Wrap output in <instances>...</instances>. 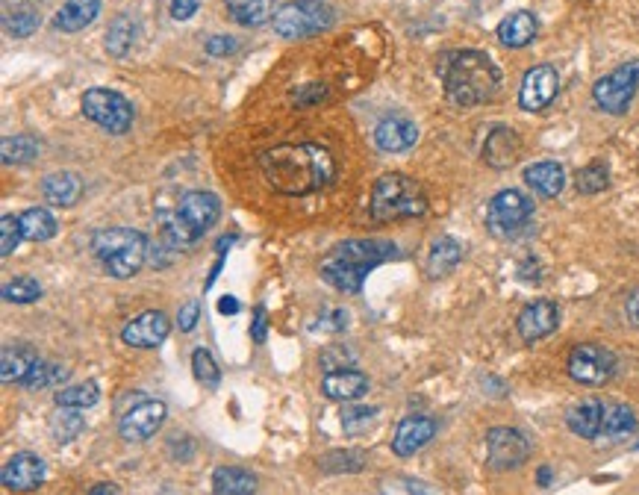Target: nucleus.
I'll list each match as a JSON object with an SVG mask.
<instances>
[{"mask_svg": "<svg viewBox=\"0 0 639 495\" xmlns=\"http://www.w3.org/2000/svg\"><path fill=\"white\" fill-rule=\"evenodd\" d=\"M260 171L266 183L289 198H304L327 189L336 180V160L324 145H277L260 154Z\"/></svg>", "mask_w": 639, "mask_h": 495, "instance_id": "obj_1", "label": "nucleus"}, {"mask_svg": "<svg viewBox=\"0 0 639 495\" xmlns=\"http://www.w3.org/2000/svg\"><path fill=\"white\" fill-rule=\"evenodd\" d=\"M436 74L442 80L445 98L463 110H472V107L492 101L495 92L501 89V68L495 65V59L483 51H472V48L448 51L439 56Z\"/></svg>", "mask_w": 639, "mask_h": 495, "instance_id": "obj_2", "label": "nucleus"}, {"mask_svg": "<svg viewBox=\"0 0 639 495\" xmlns=\"http://www.w3.org/2000/svg\"><path fill=\"white\" fill-rule=\"evenodd\" d=\"M398 257V245L395 242H383V239H345L339 245H333L324 257H321L319 272L321 277L345 292V295H357L366 283V277L372 275L377 266L389 263Z\"/></svg>", "mask_w": 639, "mask_h": 495, "instance_id": "obj_3", "label": "nucleus"}, {"mask_svg": "<svg viewBox=\"0 0 639 495\" xmlns=\"http://www.w3.org/2000/svg\"><path fill=\"white\" fill-rule=\"evenodd\" d=\"M221 216V201L215 192L204 189H192L180 198V204L171 213H162V242L177 251V248H189L192 242H198L207 230H213V224Z\"/></svg>", "mask_w": 639, "mask_h": 495, "instance_id": "obj_4", "label": "nucleus"}, {"mask_svg": "<svg viewBox=\"0 0 639 495\" xmlns=\"http://www.w3.org/2000/svg\"><path fill=\"white\" fill-rule=\"evenodd\" d=\"M148 251H151L148 236L133 227H107L92 236V254L101 260L107 275L118 280L139 275L142 266L148 263Z\"/></svg>", "mask_w": 639, "mask_h": 495, "instance_id": "obj_5", "label": "nucleus"}, {"mask_svg": "<svg viewBox=\"0 0 639 495\" xmlns=\"http://www.w3.org/2000/svg\"><path fill=\"white\" fill-rule=\"evenodd\" d=\"M369 210H372V219L383 221V224L386 221L419 219V216H425L427 195L413 177L392 171V174L377 177Z\"/></svg>", "mask_w": 639, "mask_h": 495, "instance_id": "obj_6", "label": "nucleus"}, {"mask_svg": "<svg viewBox=\"0 0 639 495\" xmlns=\"http://www.w3.org/2000/svg\"><path fill=\"white\" fill-rule=\"evenodd\" d=\"M336 12L324 0H289L274 15V30L283 39H310L330 30Z\"/></svg>", "mask_w": 639, "mask_h": 495, "instance_id": "obj_7", "label": "nucleus"}, {"mask_svg": "<svg viewBox=\"0 0 639 495\" xmlns=\"http://www.w3.org/2000/svg\"><path fill=\"white\" fill-rule=\"evenodd\" d=\"M80 110L89 121L104 127L112 136H124L133 127V107L124 95L112 89H86Z\"/></svg>", "mask_w": 639, "mask_h": 495, "instance_id": "obj_8", "label": "nucleus"}, {"mask_svg": "<svg viewBox=\"0 0 639 495\" xmlns=\"http://www.w3.org/2000/svg\"><path fill=\"white\" fill-rule=\"evenodd\" d=\"M639 89V59H631L625 65H619L616 71H610L607 77H601L592 86V98L598 104V110L610 112V115H622L628 112L634 95Z\"/></svg>", "mask_w": 639, "mask_h": 495, "instance_id": "obj_9", "label": "nucleus"}, {"mask_svg": "<svg viewBox=\"0 0 639 495\" xmlns=\"http://www.w3.org/2000/svg\"><path fill=\"white\" fill-rule=\"evenodd\" d=\"M566 369H569L572 381H578V384L601 386L616 375V354L598 342H584V345L572 348Z\"/></svg>", "mask_w": 639, "mask_h": 495, "instance_id": "obj_10", "label": "nucleus"}, {"mask_svg": "<svg viewBox=\"0 0 639 495\" xmlns=\"http://www.w3.org/2000/svg\"><path fill=\"white\" fill-rule=\"evenodd\" d=\"M533 216V201L525 198L522 192L516 189H504L498 192L492 201H489V210H486V224L495 236H513L519 233Z\"/></svg>", "mask_w": 639, "mask_h": 495, "instance_id": "obj_11", "label": "nucleus"}, {"mask_svg": "<svg viewBox=\"0 0 639 495\" xmlns=\"http://www.w3.org/2000/svg\"><path fill=\"white\" fill-rule=\"evenodd\" d=\"M486 454L492 469L510 472L525 466V460L531 457V440L516 428H492L486 434Z\"/></svg>", "mask_w": 639, "mask_h": 495, "instance_id": "obj_12", "label": "nucleus"}, {"mask_svg": "<svg viewBox=\"0 0 639 495\" xmlns=\"http://www.w3.org/2000/svg\"><path fill=\"white\" fill-rule=\"evenodd\" d=\"M165 416H168V407L162 401H157V398L139 401L136 407H130L121 416L118 434H121L124 442H148L162 428Z\"/></svg>", "mask_w": 639, "mask_h": 495, "instance_id": "obj_13", "label": "nucleus"}, {"mask_svg": "<svg viewBox=\"0 0 639 495\" xmlns=\"http://www.w3.org/2000/svg\"><path fill=\"white\" fill-rule=\"evenodd\" d=\"M0 481L6 490L12 493H30L39 490L45 484V460L33 451H18L12 454L3 469H0Z\"/></svg>", "mask_w": 639, "mask_h": 495, "instance_id": "obj_14", "label": "nucleus"}, {"mask_svg": "<svg viewBox=\"0 0 639 495\" xmlns=\"http://www.w3.org/2000/svg\"><path fill=\"white\" fill-rule=\"evenodd\" d=\"M557 89H560L557 68L554 65H533L531 71L525 74V80H522L519 107L528 112L545 110L557 98Z\"/></svg>", "mask_w": 639, "mask_h": 495, "instance_id": "obj_15", "label": "nucleus"}, {"mask_svg": "<svg viewBox=\"0 0 639 495\" xmlns=\"http://www.w3.org/2000/svg\"><path fill=\"white\" fill-rule=\"evenodd\" d=\"M171 322L162 310H145L121 328V339L130 348H157L168 339Z\"/></svg>", "mask_w": 639, "mask_h": 495, "instance_id": "obj_16", "label": "nucleus"}, {"mask_svg": "<svg viewBox=\"0 0 639 495\" xmlns=\"http://www.w3.org/2000/svg\"><path fill=\"white\" fill-rule=\"evenodd\" d=\"M557 325H560V310H557L554 301H545V298L528 304V307L519 313V322H516L519 336H522L525 342H531V345L533 342H539V339H545L548 333H554Z\"/></svg>", "mask_w": 639, "mask_h": 495, "instance_id": "obj_17", "label": "nucleus"}, {"mask_svg": "<svg viewBox=\"0 0 639 495\" xmlns=\"http://www.w3.org/2000/svg\"><path fill=\"white\" fill-rule=\"evenodd\" d=\"M416 142H419V127H416L410 118L392 115V118H383V121L374 127V145H377L380 151H386V154L410 151Z\"/></svg>", "mask_w": 639, "mask_h": 495, "instance_id": "obj_18", "label": "nucleus"}, {"mask_svg": "<svg viewBox=\"0 0 639 495\" xmlns=\"http://www.w3.org/2000/svg\"><path fill=\"white\" fill-rule=\"evenodd\" d=\"M436 437V422L430 416H407L392 437V451L398 457H410L416 451H422L427 442Z\"/></svg>", "mask_w": 639, "mask_h": 495, "instance_id": "obj_19", "label": "nucleus"}, {"mask_svg": "<svg viewBox=\"0 0 639 495\" xmlns=\"http://www.w3.org/2000/svg\"><path fill=\"white\" fill-rule=\"evenodd\" d=\"M39 360L42 357L27 342H9V345H3V354H0V381L3 384H24V378L33 372V366Z\"/></svg>", "mask_w": 639, "mask_h": 495, "instance_id": "obj_20", "label": "nucleus"}, {"mask_svg": "<svg viewBox=\"0 0 639 495\" xmlns=\"http://www.w3.org/2000/svg\"><path fill=\"white\" fill-rule=\"evenodd\" d=\"M321 392L330 401H357L369 392V378L357 369H339V372H327L321 378Z\"/></svg>", "mask_w": 639, "mask_h": 495, "instance_id": "obj_21", "label": "nucleus"}, {"mask_svg": "<svg viewBox=\"0 0 639 495\" xmlns=\"http://www.w3.org/2000/svg\"><path fill=\"white\" fill-rule=\"evenodd\" d=\"M519 154H522V139L510 127H495L486 136L483 160L492 165V168H510V165L519 160Z\"/></svg>", "mask_w": 639, "mask_h": 495, "instance_id": "obj_22", "label": "nucleus"}, {"mask_svg": "<svg viewBox=\"0 0 639 495\" xmlns=\"http://www.w3.org/2000/svg\"><path fill=\"white\" fill-rule=\"evenodd\" d=\"M101 15V0H65L54 15V27L62 33H80Z\"/></svg>", "mask_w": 639, "mask_h": 495, "instance_id": "obj_23", "label": "nucleus"}, {"mask_svg": "<svg viewBox=\"0 0 639 495\" xmlns=\"http://www.w3.org/2000/svg\"><path fill=\"white\" fill-rule=\"evenodd\" d=\"M601 422H604V401L598 398H589V401H581L569 410L566 416V425L575 437L581 440H595L601 437Z\"/></svg>", "mask_w": 639, "mask_h": 495, "instance_id": "obj_24", "label": "nucleus"}, {"mask_svg": "<svg viewBox=\"0 0 639 495\" xmlns=\"http://www.w3.org/2000/svg\"><path fill=\"white\" fill-rule=\"evenodd\" d=\"M42 195L54 207H74L80 201V195H83V180L74 171H56V174L45 177Z\"/></svg>", "mask_w": 639, "mask_h": 495, "instance_id": "obj_25", "label": "nucleus"}, {"mask_svg": "<svg viewBox=\"0 0 639 495\" xmlns=\"http://www.w3.org/2000/svg\"><path fill=\"white\" fill-rule=\"evenodd\" d=\"M525 183L539 198H557L566 186V171L560 163L542 160V163H533L525 168Z\"/></svg>", "mask_w": 639, "mask_h": 495, "instance_id": "obj_26", "label": "nucleus"}, {"mask_svg": "<svg viewBox=\"0 0 639 495\" xmlns=\"http://www.w3.org/2000/svg\"><path fill=\"white\" fill-rule=\"evenodd\" d=\"M539 33V21L533 18V12H513L498 24V42L504 48H525L531 45Z\"/></svg>", "mask_w": 639, "mask_h": 495, "instance_id": "obj_27", "label": "nucleus"}, {"mask_svg": "<svg viewBox=\"0 0 639 495\" xmlns=\"http://www.w3.org/2000/svg\"><path fill=\"white\" fill-rule=\"evenodd\" d=\"M463 260V245L454 239V236H442L430 245V254H427V275L430 277H442L448 272H454Z\"/></svg>", "mask_w": 639, "mask_h": 495, "instance_id": "obj_28", "label": "nucleus"}, {"mask_svg": "<svg viewBox=\"0 0 639 495\" xmlns=\"http://www.w3.org/2000/svg\"><path fill=\"white\" fill-rule=\"evenodd\" d=\"M224 9L239 27H260L277 15L274 0H224Z\"/></svg>", "mask_w": 639, "mask_h": 495, "instance_id": "obj_29", "label": "nucleus"}, {"mask_svg": "<svg viewBox=\"0 0 639 495\" xmlns=\"http://www.w3.org/2000/svg\"><path fill=\"white\" fill-rule=\"evenodd\" d=\"M215 495H254L257 493V478L242 469V466H218L213 472Z\"/></svg>", "mask_w": 639, "mask_h": 495, "instance_id": "obj_30", "label": "nucleus"}, {"mask_svg": "<svg viewBox=\"0 0 639 495\" xmlns=\"http://www.w3.org/2000/svg\"><path fill=\"white\" fill-rule=\"evenodd\" d=\"M136 36H139V21H136L130 12H121V15L109 24L107 30V42H104V45H107L109 56L124 59V56L133 51Z\"/></svg>", "mask_w": 639, "mask_h": 495, "instance_id": "obj_31", "label": "nucleus"}, {"mask_svg": "<svg viewBox=\"0 0 639 495\" xmlns=\"http://www.w3.org/2000/svg\"><path fill=\"white\" fill-rule=\"evenodd\" d=\"M637 431V413L628 404H604V422H601V437L610 442L625 440Z\"/></svg>", "mask_w": 639, "mask_h": 495, "instance_id": "obj_32", "label": "nucleus"}, {"mask_svg": "<svg viewBox=\"0 0 639 495\" xmlns=\"http://www.w3.org/2000/svg\"><path fill=\"white\" fill-rule=\"evenodd\" d=\"M48 428H51V437H54L56 445H68V442L77 440V437L86 431V419H83V413L74 410V407H56V413L51 416Z\"/></svg>", "mask_w": 639, "mask_h": 495, "instance_id": "obj_33", "label": "nucleus"}, {"mask_svg": "<svg viewBox=\"0 0 639 495\" xmlns=\"http://www.w3.org/2000/svg\"><path fill=\"white\" fill-rule=\"evenodd\" d=\"M21 236L27 239V242H48V239H54L56 236V219L45 210V207H30V210H24L21 216Z\"/></svg>", "mask_w": 639, "mask_h": 495, "instance_id": "obj_34", "label": "nucleus"}, {"mask_svg": "<svg viewBox=\"0 0 639 495\" xmlns=\"http://www.w3.org/2000/svg\"><path fill=\"white\" fill-rule=\"evenodd\" d=\"M39 151H42V145H39L36 136L18 133V136H6V139H3V145H0V160H3V165L33 163V160L39 157Z\"/></svg>", "mask_w": 639, "mask_h": 495, "instance_id": "obj_35", "label": "nucleus"}, {"mask_svg": "<svg viewBox=\"0 0 639 495\" xmlns=\"http://www.w3.org/2000/svg\"><path fill=\"white\" fill-rule=\"evenodd\" d=\"M39 27H42V15H39V9L30 6V3H21V6H15L12 12L3 15V30H6L9 36H15V39L33 36Z\"/></svg>", "mask_w": 639, "mask_h": 495, "instance_id": "obj_36", "label": "nucleus"}, {"mask_svg": "<svg viewBox=\"0 0 639 495\" xmlns=\"http://www.w3.org/2000/svg\"><path fill=\"white\" fill-rule=\"evenodd\" d=\"M68 375H71V369L68 366H62V363H54V360H39L36 366H33V372L24 378V389H30V392H36V389H48V386H62L68 381Z\"/></svg>", "mask_w": 639, "mask_h": 495, "instance_id": "obj_37", "label": "nucleus"}, {"mask_svg": "<svg viewBox=\"0 0 639 495\" xmlns=\"http://www.w3.org/2000/svg\"><path fill=\"white\" fill-rule=\"evenodd\" d=\"M56 407H74V410H89L101 401V389L95 381L89 384H74V386H62L54 395Z\"/></svg>", "mask_w": 639, "mask_h": 495, "instance_id": "obj_38", "label": "nucleus"}, {"mask_svg": "<svg viewBox=\"0 0 639 495\" xmlns=\"http://www.w3.org/2000/svg\"><path fill=\"white\" fill-rule=\"evenodd\" d=\"M366 466V454L357 451V448H348V451H330L321 457V469L330 472V475H339V472H360Z\"/></svg>", "mask_w": 639, "mask_h": 495, "instance_id": "obj_39", "label": "nucleus"}, {"mask_svg": "<svg viewBox=\"0 0 639 495\" xmlns=\"http://www.w3.org/2000/svg\"><path fill=\"white\" fill-rule=\"evenodd\" d=\"M575 186H578L581 195H598V192H604V189L610 186V168L604 163H598V160L589 163L586 168L578 171Z\"/></svg>", "mask_w": 639, "mask_h": 495, "instance_id": "obj_40", "label": "nucleus"}, {"mask_svg": "<svg viewBox=\"0 0 639 495\" xmlns=\"http://www.w3.org/2000/svg\"><path fill=\"white\" fill-rule=\"evenodd\" d=\"M192 372H195L198 384H204L207 389H218V384H221V369H218L215 357L207 348L192 351Z\"/></svg>", "mask_w": 639, "mask_h": 495, "instance_id": "obj_41", "label": "nucleus"}, {"mask_svg": "<svg viewBox=\"0 0 639 495\" xmlns=\"http://www.w3.org/2000/svg\"><path fill=\"white\" fill-rule=\"evenodd\" d=\"M3 298L12 304H33L42 298V286L36 277H15L3 286Z\"/></svg>", "mask_w": 639, "mask_h": 495, "instance_id": "obj_42", "label": "nucleus"}, {"mask_svg": "<svg viewBox=\"0 0 639 495\" xmlns=\"http://www.w3.org/2000/svg\"><path fill=\"white\" fill-rule=\"evenodd\" d=\"M377 413H380L377 407H348V410L342 413V428H345V434H348V437L366 434L374 425Z\"/></svg>", "mask_w": 639, "mask_h": 495, "instance_id": "obj_43", "label": "nucleus"}, {"mask_svg": "<svg viewBox=\"0 0 639 495\" xmlns=\"http://www.w3.org/2000/svg\"><path fill=\"white\" fill-rule=\"evenodd\" d=\"M21 239H24L21 236V221L15 216H3L0 219V257H9L18 248Z\"/></svg>", "mask_w": 639, "mask_h": 495, "instance_id": "obj_44", "label": "nucleus"}, {"mask_svg": "<svg viewBox=\"0 0 639 495\" xmlns=\"http://www.w3.org/2000/svg\"><path fill=\"white\" fill-rule=\"evenodd\" d=\"M351 363H354V354H351L345 345H330V348L321 351V366H324L327 372H339V369H345V366H351Z\"/></svg>", "mask_w": 639, "mask_h": 495, "instance_id": "obj_45", "label": "nucleus"}, {"mask_svg": "<svg viewBox=\"0 0 639 495\" xmlns=\"http://www.w3.org/2000/svg\"><path fill=\"white\" fill-rule=\"evenodd\" d=\"M292 98H295L298 107H313V104H319V101L327 98V86L324 83H307L298 92H292Z\"/></svg>", "mask_w": 639, "mask_h": 495, "instance_id": "obj_46", "label": "nucleus"}, {"mask_svg": "<svg viewBox=\"0 0 639 495\" xmlns=\"http://www.w3.org/2000/svg\"><path fill=\"white\" fill-rule=\"evenodd\" d=\"M198 319H201V304H198V301H189V304H183L180 313H177V328L183 330V333H189V330H195Z\"/></svg>", "mask_w": 639, "mask_h": 495, "instance_id": "obj_47", "label": "nucleus"}, {"mask_svg": "<svg viewBox=\"0 0 639 495\" xmlns=\"http://www.w3.org/2000/svg\"><path fill=\"white\" fill-rule=\"evenodd\" d=\"M380 495H425V490L413 481H386Z\"/></svg>", "mask_w": 639, "mask_h": 495, "instance_id": "obj_48", "label": "nucleus"}, {"mask_svg": "<svg viewBox=\"0 0 639 495\" xmlns=\"http://www.w3.org/2000/svg\"><path fill=\"white\" fill-rule=\"evenodd\" d=\"M201 9V0H171V18L174 21H189Z\"/></svg>", "mask_w": 639, "mask_h": 495, "instance_id": "obj_49", "label": "nucleus"}, {"mask_svg": "<svg viewBox=\"0 0 639 495\" xmlns=\"http://www.w3.org/2000/svg\"><path fill=\"white\" fill-rule=\"evenodd\" d=\"M236 51V39H230V36H213V39H207V54L210 56H227Z\"/></svg>", "mask_w": 639, "mask_h": 495, "instance_id": "obj_50", "label": "nucleus"}, {"mask_svg": "<svg viewBox=\"0 0 639 495\" xmlns=\"http://www.w3.org/2000/svg\"><path fill=\"white\" fill-rule=\"evenodd\" d=\"M251 339L254 342H266L268 339V322H266V310L263 307H257V313H254V322H251Z\"/></svg>", "mask_w": 639, "mask_h": 495, "instance_id": "obj_51", "label": "nucleus"}, {"mask_svg": "<svg viewBox=\"0 0 639 495\" xmlns=\"http://www.w3.org/2000/svg\"><path fill=\"white\" fill-rule=\"evenodd\" d=\"M345 328H348V313H345V310H330L327 322L313 325V330H345Z\"/></svg>", "mask_w": 639, "mask_h": 495, "instance_id": "obj_52", "label": "nucleus"}, {"mask_svg": "<svg viewBox=\"0 0 639 495\" xmlns=\"http://www.w3.org/2000/svg\"><path fill=\"white\" fill-rule=\"evenodd\" d=\"M625 316H628L631 325H637L639 328V289H634V292L628 295V301H625Z\"/></svg>", "mask_w": 639, "mask_h": 495, "instance_id": "obj_53", "label": "nucleus"}, {"mask_svg": "<svg viewBox=\"0 0 639 495\" xmlns=\"http://www.w3.org/2000/svg\"><path fill=\"white\" fill-rule=\"evenodd\" d=\"M218 313H221V316H236V313H239V301H236L233 295H224V298L218 301Z\"/></svg>", "mask_w": 639, "mask_h": 495, "instance_id": "obj_54", "label": "nucleus"}, {"mask_svg": "<svg viewBox=\"0 0 639 495\" xmlns=\"http://www.w3.org/2000/svg\"><path fill=\"white\" fill-rule=\"evenodd\" d=\"M89 495H121V493H118V487H115V484H95V487L89 490Z\"/></svg>", "mask_w": 639, "mask_h": 495, "instance_id": "obj_55", "label": "nucleus"}, {"mask_svg": "<svg viewBox=\"0 0 639 495\" xmlns=\"http://www.w3.org/2000/svg\"><path fill=\"white\" fill-rule=\"evenodd\" d=\"M536 481H539V487H548V484H551V469L542 466V469L536 472Z\"/></svg>", "mask_w": 639, "mask_h": 495, "instance_id": "obj_56", "label": "nucleus"}]
</instances>
